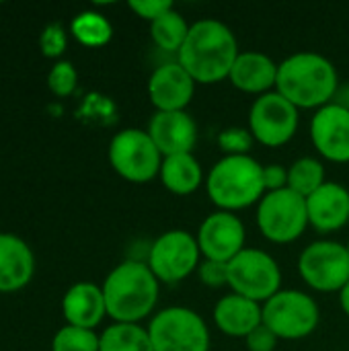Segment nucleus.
Here are the masks:
<instances>
[{"instance_id": "nucleus-1", "label": "nucleus", "mask_w": 349, "mask_h": 351, "mask_svg": "<svg viewBox=\"0 0 349 351\" xmlns=\"http://www.w3.org/2000/svg\"><path fill=\"white\" fill-rule=\"evenodd\" d=\"M239 53V41L228 25L216 19H202L189 27L177 62L195 82L214 84L230 76Z\"/></svg>"}, {"instance_id": "nucleus-2", "label": "nucleus", "mask_w": 349, "mask_h": 351, "mask_svg": "<svg viewBox=\"0 0 349 351\" xmlns=\"http://www.w3.org/2000/svg\"><path fill=\"white\" fill-rule=\"evenodd\" d=\"M339 88L333 62L315 51H298L278 64L276 90L298 111L329 105Z\"/></svg>"}, {"instance_id": "nucleus-3", "label": "nucleus", "mask_w": 349, "mask_h": 351, "mask_svg": "<svg viewBox=\"0 0 349 351\" xmlns=\"http://www.w3.org/2000/svg\"><path fill=\"white\" fill-rule=\"evenodd\" d=\"M101 288L107 317H111L115 323L138 325L154 311L160 282L150 271L146 261L125 259L109 271Z\"/></svg>"}, {"instance_id": "nucleus-4", "label": "nucleus", "mask_w": 349, "mask_h": 351, "mask_svg": "<svg viewBox=\"0 0 349 351\" xmlns=\"http://www.w3.org/2000/svg\"><path fill=\"white\" fill-rule=\"evenodd\" d=\"M210 202L222 212H239L259 204L265 195L263 165L253 156H224L206 177Z\"/></svg>"}, {"instance_id": "nucleus-5", "label": "nucleus", "mask_w": 349, "mask_h": 351, "mask_svg": "<svg viewBox=\"0 0 349 351\" xmlns=\"http://www.w3.org/2000/svg\"><path fill=\"white\" fill-rule=\"evenodd\" d=\"M306 226V197L294 193L288 187L265 193L257 204V228L269 243H294L304 234Z\"/></svg>"}, {"instance_id": "nucleus-6", "label": "nucleus", "mask_w": 349, "mask_h": 351, "mask_svg": "<svg viewBox=\"0 0 349 351\" xmlns=\"http://www.w3.org/2000/svg\"><path fill=\"white\" fill-rule=\"evenodd\" d=\"M154 351H210V329L206 321L187 306L158 311L148 325Z\"/></svg>"}, {"instance_id": "nucleus-7", "label": "nucleus", "mask_w": 349, "mask_h": 351, "mask_svg": "<svg viewBox=\"0 0 349 351\" xmlns=\"http://www.w3.org/2000/svg\"><path fill=\"white\" fill-rule=\"evenodd\" d=\"M163 154L146 130L125 128L109 142V162L113 171L130 183H148L160 173Z\"/></svg>"}, {"instance_id": "nucleus-8", "label": "nucleus", "mask_w": 349, "mask_h": 351, "mask_svg": "<svg viewBox=\"0 0 349 351\" xmlns=\"http://www.w3.org/2000/svg\"><path fill=\"white\" fill-rule=\"evenodd\" d=\"M319 321V304L300 290H280L263 304V325L272 329L278 339H304L315 333Z\"/></svg>"}, {"instance_id": "nucleus-9", "label": "nucleus", "mask_w": 349, "mask_h": 351, "mask_svg": "<svg viewBox=\"0 0 349 351\" xmlns=\"http://www.w3.org/2000/svg\"><path fill=\"white\" fill-rule=\"evenodd\" d=\"M228 286L232 294L265 304L282 290V269L269 253L247 247L228 263Z\"/></svg>"}, {"instance_id": "nucleus-10", "label": "nucleus", "mask_w": 349, "mask_h": 351, "mask_svg": "<svg viewBox=\"0 0 349 351\" xmlns=\"http://www.w3.org/2000/svg\"><path fill=\"white\" fill-rule=\"evenodd\" d=\"M200 245L197 239L185 230H167L148 247L146 265L158 282L177 284L189 278L200 267Z\"/></svg>"}, {"instance_id": "nucleus-11", "label": "nucleus", "mask_w": 349, "mask_h": 351, "mask_svg": "<svg viewBox=\"0 0 349 351\" xmlns=\"http://www.w3.org/2000/svg\"><path fill=\"white\" fill-rule=\"evenodd\" d=\"M298 274L317 292H341L349 282V253L337 241H317L298 257Z\"/></svg>"}, {"instance_id": "nucleus-12", "label": "nucleus", "mask_w": 349, "mask_h": 351, "mask_svg": "<svg viewBox=\"0 0 349 351\" xmlns=\"http://www.w3.org/2000/svg\"><path fill=\"white\" fill-rule=\"evenodd\" d=\"M298 123V109L278 90L257 97L249 111V132L253 134L255 142L267 148H280L288 144L296 136Z\"/></svg>"}, {"instance_id": "nucleus-13", "label": "nucleus", "mask_w": 349, "mask_h": 351, "mask_svg": "<svg viewBox=\"0 0 349 351\" xmlns=\"http://www.w3.org/2000/svg\"><path fill=\"white\" fill-rule=\"evenodd\" d=\"M202 257L210 261L230 263L241 251H245L247 230L241 218L232 212H214L210 214L195 234Z\"/></svg>"}, {"instance_id": "nucleus-14", "label": "nucleus", "mask_w": 349, "mask_h": 351, "mask_svg": "<svg viewBox=\"0 0 349 351\" xmlns=\"http://www.w3.org/2000/svg\"><path fill=\"white\" fill-rule=\"evenodd\" d=\"M311 140L317 152L331 162H349V111L329 103L311 119Z\"/></svg>"}, {"instance_id": "nucleus-15", "label": "nucleus", "mask_w": 349, "mask_h": 351, "mask_svg": "<svg viewBox=\"0 0 349 351\" xmlns=\"http://www.w3.org/2000/svg\"><path fill=\"white\" fill-rule=\"evenodd\" d=\"M195 80L177 62H165L148 78V97L156 111H185L195 95Z\"/></svg>"}, {"instance_id": "nucleus-16", "label": "nucleus", "mask_w": 349, "mask_h": 351, "mask_svg": "<svg viewBox=\"0 0 349 351\" xmlns=\"http://www.w3.org/2000/svg\"><path fill=\"white\" fill-rule=\"evenodd\" d=\"M146 132L163 156L193 154L197 144V123L187 111H154Z\"/></svg>"}, {"instance_id": "nucleus-17", "label": "nucleus", "mask_w": 349, "mask_h": 351, "mask_svg": "<svg viewBox=\"0 0 349 351\" xmlns=\"http://www.w3.org/2000/svg\"><path fill=\"white\" fill-rule=\"evenodd\" d=\"M306 210L309 224L315 226V230L323 234L337 232L349 222V189L335 181H327L306 197Z\"/></svg>"}, {"instance_id": "nucleus-18", "label": "nucleus", "mask_w": 349, "mask_h": 351, "mask_svg": "<svg viewBox=\"0 0 349 351\" xmlns=\"http://www.w3.org/2000/svg\"><path fill=\"white\" fill-rule=\"evenodd\" d=\"M62 313L66 325L95 331V327L107 317L103 288L93 282H78L70 286L62 298Z\"/></svg>"}, {"instance_id": "nucleus-19", "label": "nucleus", "mask_w": 349, "mask_h": 351, "mask_svg": "<svg viewBox=\"0 0 349 351\" xmlns=\"http://www.w3.org/2000/svg\"><path fill=\"white\" fill-rule=\"evenodd\" d=\"M35 274V255L16 234L0 232V292L25 288Z\"/></svg>"}, {"instance_id": "nucleus-20", "label": "nucleus", "mask_w": 349, "mask_h": 351, "mask_svg": "<svg viewBox=\"0 0 349 351\" xmlns=\"http://www.w3.org/2000/svg\"><path fill=\"white\" fill-rule=\"evenodd\" d=\"M214 323L220 333L245 339L259 325H263V304L239 294L222 296L214 306Z\"/></svg>"}, {"instance_id": "nucleus-21", "label": "nucleus", "mask_w": 349, "mask_h": 351, "mask_svg": "<svg viewBox=\"0 0 349 351\" xmlns=\"http://www.w3.org/2000/svg\"><path fill=\"white\" fill-rule=\"evenodd\" d=\"M228 80L247 95H265L276 88L278 64L261 51H241Z\"/></svg>"}, {"instance_id": "nucleus-22", "label": "nucleus", "mask_w": 349, "mask_h": 351, "mask_svg": "<svg viewBox=\"0 0 349 351\" xmlns=\"http://www.w3.org/2000/svg\"><path fill=\"white\" fill-rule=\"evenodd\" d=\"M167 191L175 195H191L204 183V171L193 154H173L165 156L158 173Z\"/></svg>"}, {"instance_id": "nucleus-23", "label": "nucleus", "mask_w": 349, "mask_h": 351, "mask_svg": "<svg viewBox=\"0 0 349 351\" xmlns=\"http://www.w3.org/2000/svg\"><path fill=\"white\" fill-rule=\"evenodd\" d=\"M99 351H154L148 329L132 323H113L101 333Z\"/></svg>"}, {"instance_id": "nucleus-24", "label": "nucleus", "mask_w": 349, "mask_h": 351, "mask_svg": "<svg viewBox=\"0 0 349 351\" xmlns=\"http://www.w3.org/2000/svg\"><path fill=\"white\" fill-rule=\"evenodd\" d=\"M189 27L191 25H187V21L175 8H171L169 12L150 23V37L158 49L177 56L187 39Z\"/></svg>"}, {"instance_id": "nucleus-25", "label": "nucleus", "mask_w": 349, "mask_h": 351, "mask_svg": "<svg viewBox=\"0 0 349 351\" xmlns=\"http://www.w3.org/2000/svg\"><path fill=\"white\" fill-rule=\"evenodd\" d=\"M70 31L76 37V41L86 47H101V45L109 43V39L113 35L111 23L97 10L78 12L70 25Z\"/></svg>"}, {"instance_id": "nucleus-26", "label": "nucleus", "mask_w": 349, "mask_h": 351, "mask_svg": "<svg viewBox=\"0 0 349 351\" xmlns=\"http://www.w3.org/2000/svg\"><path fill=\"white\" fill-rule=\"evenodd\" d=\"M325 181V167L319 158L313 156H302L292 162L288 169V189L294 193L309 197L313 195L319 187H323Z\"/></svg>"}, {"instance_id": "nucleus-27", "label": "nucleus", "mask_w": 349, "mask_h": 351, "mask_svg": "<svg viewBox=\"0 0 349 351\" xmlns=\"http://www.w3.org/2000/svg\"><path fill=\"white\" fill-rule=\"evenodd\" d=\"M99 339L91 329L64 325L51 339V351H99Z\"/></svg>"}, {"instance_id": "nucleus-28", "label": "nucleus", "mask_w": 349, "mask_h": 351, "mask_svg": "<svg viewBox=\"0 0 349 351\" xmlns=\"http://www.w3.org/2000/svg\"><path fill=\"white\" fill-rule=\"evenodd\" d=\"M253 144H255L253 134L249 132V128H241V125L226 128L218 136V146L224 152V156H247Z\"/></svg>"}, {"instance_id": "nucleus-29", "label": "nucleus", "mask_w": 349, "mask_h": 351, "mask_svg": "<svg viewBox=\"0 0 349 351\" xmlns=\"http://www.w3.org/2000/svg\"><path fill=\"white\" fill-rule=\"evenodd\" d=\"M78 82V72L68 60H58L49 74H47V86L56 97H68L74 93Z\"/></svg>"}, {"instance_id": "nucleus-30", "label": "nucleus", "mask_w": 349, "mask_h": 351, "mask_svg": "<svg viewBox=\"0 0 349 351\" xmlns=\"http://www.w3.org/2000/svg\"><path fill=\"white\" fill-rule=\"evenodd\" d=\"M68 45V35L64 31V27L60 23H49L39 37V47L41 53L47 58H60L66 51Z\"/></svg>"}, {"instance_id": "nucleus-31", "label": "nucleus", "mask_w": 349, "mask_h": 351, "mask_svg": "<svg viewBox=\"0 0 349 351\" xmlns=\"http://www.w3.org/2000/svg\"><path fill=\"white\" fill-rule=\"evenodd\" d=\"M197 278L208 288H222L228 286V263L204 259L197 267Z\"/></svg>"}, {"instance_id": "nucleus-32", "label": "nucleus", "mask_w": 349, "mask_h": 351, "mask_svg": "<svg viewBox=\"0 0 349 351\" xmlns=\"http://www.w3.org/2000/svg\"><path fill=\"white\" fill-rule=\"evenodd\" d=\"M128 6L144 21H156L158 16H163L165 12H169L173 6L171 0H130Z\"/></svg>"}, {"instance_id": "nucleus-33", "label": "nucleus", "mask_w": 349, "mask_h": 351, "mask_svg": "<svg viewBox=\"0 0 349 351\" xmlns=\"http://www.w3.org/2000/svg\"><path fill=\"white\" fill-rule=\"evenodd\" d=\"M278 341H280L278 335L265 325H259L251 335L245 337V346L249 351H274Z\"/></svg>"}, {"instance_id": "nucleus-34", "label": "nucleus", "mask_w": 349, "mask_h": 351, "mask_svg": "<svg viewBox=\"0 0 349 351\" xmlns=\"http://www.w3.org/2000/svg\"><path fill=\"white\" fill-rule=\"evenodd\" d=\"M263 185L265 191H280L288 187V169L282 165H265L263 167Z\"/></svg>"}, {"instance_id": "nucleus-35", "label": "nucleus", "mask_w": 349, "mask_h": 351, "mask_svg": "<svg viewBox=\"0 0 349 351\" xmlns=\"http://www.w3.org/2000/svg\"><path fill=\"white\" fill-rule=\"evenodd\" d=\"M331 103H335V105H339V107H344V109L349 111V84L337 88V93H335V97H333Z\"/></svg>"}, {"instance_id": "nucleus-36", "label": "nucleus", "mask_w": 349, "mask_h": 351, "mask_svg": "<svg viewBox=\"0 0 349 351\" xmlns=\"http://www.w3.org/2000/svg\"><path fill=\"white\" fill-rule=\"evenodd\" d=\"M339 304H341V311L349 317V282L348 286L339 292Z\"/></svg>"}, {"instance_id": "nucleus-37", "label": "nucleus", "mask_w": 349, "mask_h": 351, "mask_svg": "<svg viewBox=\"0 0 349 351\" xmlns=\"http://www.w3.org/2000/svg\"><path fill=\"white\" fill-rule=\"evenodd\" d=\"M346 249H348V253H349V241H348V245H346Z\"/></svg>"}]
</instances>
